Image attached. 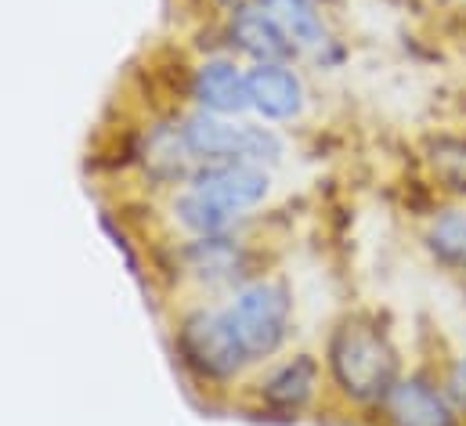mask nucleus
Segmentation results:
<instances>
[{
    "mask_svg": "<svg viewBox=\"0 0 466 426\" xmlns=\"http://www.w3.org/2000/svg\"><path fill=\"white\" fill-rule=\"evenodd\" d=\"M322 372L344 405L372 416L376 405L401 380L405 361L387 321L369 311H350L326 336Z\"/></svg>",
    "mask_w": 466,
    "mask_h": 426,
    "instance_id": "1",
    "label": "nucleus"
},
{
    "mask_svg": "<svg viewBox=\"0 0 466 426\" xmlns=\"http://www.w3.org/2000/svg\"><path fill=\"white\" fill-rule=\"evenodd\" d=\"M177 134L185 141V152L192 163H253V167H275L286 156V141L271 127L238 123L214 112H192L177 123Z\"/></svg>",
    "mask_w": 466,
    "mask_h": 426,
    "instance_id": "2",
    "label": "nucleus"
},
{
    "mask_svg": "<svg viewBox=\"0 0 466 426\" xmlns=\"http://www.w3.org/2000/svg\"><path fill=\"white\" fill-rule=\"evenodd\" d=\"M232 325L238 347L249 361H264L279 354L293 329V293L279 279H253L235 289V297L221 308Z\"/></svg>",
    "mask_w": 466,
    "mask_h": 426,
    "instance_id": "3",
    "label": "nucleus"
},
{
    "mask_svg": "<svg viewBox=\"0 0 466 426\" xmlns=\"http://www.w3.org/2000/svg\"><path fill=\"white\" fill-rule=\"evenodd\" d=\"M372 416L380 426H466L441 376L431 369L401 372V380L390 387Z\"/></svg>",
    "mask_w": 466,
    "mask_h": 426,
    "instance_id": "4",
    "label": "nucleus"
},
{
    "mask_svg": "<svg viewBox=\"0 0 466 426\" xmlns=\"http://www.w3.org/2000/svg\"><path fill=\"white\" fill-rule=\"evenodd\" d=\"M177 347L188 361V369H196V376L203 380H232L238 376L249 358L246 350L238 347L232 325L221 311H196L181 321V332H177Z\"/></svg>",
    "mask_w": 466,
    "mask_h": 426,
    "instance_id": "5",
    "label": "nucleus"
},
{
    "mask_svg": "<svg viewBox=\"0 0 466 426\" xmlns=\"http://www.w3.org/2000/svg\"><path fill=\"white\" fill-rule=\"evenodd\" d=\"M322 361L315 354H293L279 365L268 369V376L260 380V405L268 416H279V420H297L304 416L319 394H322Z\"/></svg>",
    "mask_w": 466,
    "mask_h": 426,
    "instance_id": "6",
    "label": "nucleus"
},
{
    "mask_svg": "<svg viewBox=\"0 0 466 426\" xmlns=\"http://www.w3.org/2000/svg\"><path fill=\"white\" fill-rule=\"evenodd\" d=\"M188 188L207 196L225 213L242 217L246 210H257L268 199L271 178L264 167H253V163H210L188 178Z\"/></svg>",
    "mask_w": 466,
    "mask_h": 426,
    "instance_id": "7",
    "label": "nucleus"
},
{
    "mask_svg": "<svg viewBox=\"0 0 466 426\" xmlns=\"http://www.w3.org/2000/svg\"><path fill=\"white\" fill-rule=\"evenodd\" d=\"M249 84V112H257L268 123H293L308 108L304 76L293 69V62H264L246 69Z\"/></svg>",
    "mask_w": 466,
    "mask_h": 426,
    "instance_id": "8",
    "label": "nucleus"
},
{
    "mask_svg": "<svg viewBox=\"0 0 466 426\" xmlns=\"http://www.w3.org/2000/svg\"><path fill=\"white\" fill-rule=\"evenodd\" d=\"M257 7L282 29V36L297 47V55L322 58L333 47V36H329L319 0H257Z\"/></svg>",
    "mask_w": 466,
    "mask_h": 426,
    "instance_id": "9",
    "label": "nucleus"
},
{
    "mask_svg": "<svg viewBox=\"0 0 466 426\" xmlns=\"http://www.w3.org/2000/svg\"><path fill=\"white\" fill-rule=\"evenodd\" d=\"M228 36H232L235 51H242L253 66H264V62H293V58H300L297 47L282 36V29L257 7V0H246V4L235 7Z\"/></svg>",
    "mask_w": 466,
    "mask_h": 426,
    "instance_id": "10",
    "label": "nucleus"
},
{
    "mask_svg": "<svg viewBox=\"0 0 466 426\" xmlns=\"http://www.w3.org/2000/svg\"><path fill=\"white\" fill-rule=\"evenodd\" d=\"M192 98L199 112L214 116H242L249 112V84L246 73L228 58H210L192 73Z\"/></svg>",
    "mask_w": 466,
    "mask_h": 426,
    "instance_id": "11",
    "label": "nucleus"
},
{
    "mask_svg": "<svg viewBox=\"0 0 466 426\" xmlns=\"http://www.w3.org/2000/svg\"><path fill=\"white\" fill-rule=\"evenodd\" d=\"M420 242L427 257L445 271L466 282V203H449L427 217Z\"/></svg>",
    "mask_w": 466,
    "mask_h": 426,
    "instance_id": "12",
    "label": "nucleus"
},
{
    "mask_svg": "<svg viewBox=\"0 0 466 426\" xmlns=\"http://www.w3.org/2000/svg\"><path fill=\"white\" fill-rule=\"evenodd\" d=\"M423 170L438 192L466 203V134H431L423 141Z\"/></svg>",
    "mask_w": 466,
    "mask_h": 426,
    "instance_id": "13",
    "label": "nucleus"
},
{
    "mask_svg": "<svg viewBox=\"0 0 466 426\" xmlns=\"http://www.w3.org/2000/svg\"><path fill=\"white\" fill-rule=\"evenodd\" d=\"M188 271L199 282H232V279L238 282L246 275V253L225 235L196 238V246L188 249Z\"/></svg>",
    "mask_w": 466,
    "mask_h": 426,
    "instance_id": "14",
    "label": "nucleus"
},
{
    "mask_svg": "<svg viewBox=\"0 0 466 426\" xmlns=\"http://www.w3.org/2000/svg\"><path fill=\"white\" fill-rule=\"evenodd\" d=\"M438 376H441V383H445V390H449V398H452L456 412L463 416V423H466V350L452 354Z\"/></svg>",
    "mask_w": 466,
    "mask_h": 426,
    "instance_id": "15",
    "label": "nucleus"
},
{
    "mask_svg": "<svg viewBox=\"0 0 466 426\" xmlns=\"http://www.w3.org/2000/svg\"><path fill=\"white\" fill-rule=\"evenodd\" d=\"M463 308H466V282H463Z\"/></svg>",
    "mask_w": 466,
    "mask_h": 426,
    "instance_id": "16",
    "label": "nucleus"
}]
</instances>
